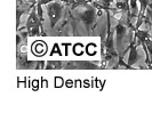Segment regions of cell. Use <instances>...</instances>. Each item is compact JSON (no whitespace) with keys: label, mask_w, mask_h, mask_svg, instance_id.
<instances>
[{"label":"cell","mask_w":152,"mask_h":137,"mask_svg":"<svg viewBox=\"0 0 152 137\" xmlns=\"http://www.w3.org/2000/svg\"><path fill=\"white\" fill-rule=\"evenodd\" d=\"M99 12L101 10L97 9L93 4L80 5L76 8L70 7L68 10V21H70V24L72 25L75 32L78 24H83L86 31L91 32L95 29L97 24V15L99 14ZM68 21H65V23Z\"/></svg>","instance_id":"cell-1"},{"label":"cell","mask_w":152,"mask_h":137,"mask_svg":"<svg viewBox=\"0 0 152 137\" xmlns=\"http://www.w3.org/2000/svg\"><path fill=\"white\" fill-rule=\"evenodd\" d=\"M107 12V38H103L102 40V61H101V68H105L113 62L118 61L119 54L115 49L113 39V31L111 22V12L110 9Z\"/></svg>","instance_id":"cell-2"},{"label":"cell","mask_w":152,"mask_h":137,"mask_svg":"<svg viewBox=\"0 0 152 137\" xmlns=\"http://www.w3.org/2000/svg\"><path fill=\"white\" fill-rule=\"evenodd\" d=\"M16 68L18 70H39L45 68L44 61H30L26 53V44L16 47Z\"/></svg>","instance_id":"cell-3"},{"label":"cell","mask_w":152,"mask_h":137,"mask_svg":"<svg viewBox=\"0 0 152 137\" xmlns=\"http://www.w3.org/2000/svg\"><path fill=\"white\" fill-rule=\"evenodd\" d=\"M42 26V22L39 20V16L37 14V5H34L33 8L30 10V14L26 21V25L23 28L22 30H26L29 37H39L41 36L40 28Z\"/></svg>","instance_id":"cell-4"},{"label":"cell","mask_w":152,"mask_h":137,"mask_svg":"<svg viewBox=\"0 0 152 137\" xmlns=\"http://www.w3.org/2000/svg\"><path fill=\"white\" fill-rule=\"evenodd\" d=\"M65 7H66V4L61 1H54L47 5V14L50 21V28H54L62 18Z\"/></svg>","instance_id":"cell-5"},{"label":"cell","mask_w":152,"mask_h":137,"mask_svg":"<svg viewBox=\"0 0 152 137\" xmlns=\"http://www.w3.org/2000/svg\"><path fill=\"white\" fill-rule=\"evenodd\" d=\"M101 68V65L91 61H62L61 70H97Z\"/></svg>","instance_id":"cell-6"},{"label":"cell","mask_w":152,"mask_h":137,"mask_svg":"<svg viewBox=\"0 0 152 137\" xmlns=\"http://www.w3.org/2000/svg\"><path fill=\"white\" fill-rule=\"evenodd\" d=\"M138 42H137L136 38L134 37V38L132 39V41H130V45L128 46V50H129V56H128V60H127V64L129 65V66H133L134 68V65L136 64L138 60H140V54H138V50H137V48H138Z\"/></svg>","instance_id":"cell-7"},{"label":"cell","mask_w":152,"mask_h":137,"mask_svg":"<svg viewBox=\"0 0 152 137\" xmlns=\"http://www.w3.org/2000/svg\"><path fill=\"white\" fill-rule=\"evenodd\" d=\"M129 10H130V20L132 22L137 18L138 12H140V4L137 0H129Z\"/></svg>","instance_id":"cell-8"},{"label":"cell","mask_w":152,"mask_h":137,"mask_svg":"<svg viewBox=\"0 0 152 137\" xmlns=\"http://www.w3.org/2000/svg\"><path fill=\"white\" fill-rule=\"evenodd\" d=\"M61 66H62V61H56V60L46 62L45 64L46 70H61Z\"/></svg>","instance_id":"cell-9"},{"label":"cell","mask_w":152,"mask_h":137,"mask_svg":"<svg viewBox=\"0 0 152 137\" xmlns=\"http://www.w3.org/2000/svg\"><path fill=\"white\" fill-rule=\"evenodd\" d=\"M145 45H146V49H148V53H149V58H150L149 68H152V39H151V37L145 39Z\"/></svg>","instance_id":"cell-10"},{"label":"cell","mask_w":152,"mask_h":137,"mask_svg":"<svg viewBox=\"0 0 152 137\" xmlns=\"http://www.w3.org/2000/svg\"><path fill=\"white\" fill-rule=\"evenodd\" d=\"M145 21L149 23V25L151 26L152 29V9L151 8H146V12H145Z\"/></svg>","instance_id":"cell-11"}]
</instances>
